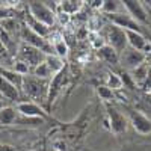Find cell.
Segmentation results:
<instances>
[{
  "label": "cell",
  "instance_id": "cell-29",
  "mask_svg": "<svg viewBox=\"0 0 151 151\" xmlns=\"http://www.w3.org/2000/svg\"><path fill=\"white\" fill-rule=\"evenodd\" d=\"M5 107V103H3V100H0V109H3Z\"/></svg>",
  "mask_w": 151,
  "mask_h": 151
},
{
  "label": "cell",
  "instance_id": "cell-14",
  "mask_svg": "<svg viewBox=\"0 0 151 151\" xmlns=\"http://www.w3.org/2000/svg\"><path fill=\"white\" fill-rule=\"evenodd\" d=\"M122 6L125 8L127 14L137 23H147V12L141 2H130L129 0V2H122Z\"/></svg>",
  "mask_w": 151,
  "mask_h": 151
},
{
  "label": "cell",
  "instance_id": "cell-5",
  "mask_svg": "<svg viewBox=\"0 0 151 151\" xmlns=\"http://www.w3.org/2000/svg\"><path fill=\"white\" fill-rule=\"evenodd\" d=\"M106 27V35H104V41L107 42V45H110L116 53L124 52L127 47V36H125V30H122L121 27L115 26V24H107Z\"/></svg>",
  "mask_w": 151,
  "mask_h": 151
},
{
  "label": "cell",
  "instance_id": "cell-12",
  "mask_svg": "<svg viewBox=\"0 0 151 151\" xmlns=\"http://www.w3.org/2000/svg\"><path fill=\"white\" fill-rule=\"evenodd\" d=\"M17 112H20L21 115L24 116H27V118H44L45 116V112L44 109L40 106V104H36V103H32V101H20L17 104Z\"/></svg>",
  "mask_w": 151,
  "mask_h": 151
},
{
  "label": "cell",
  "instance_id": "cell-2",
  "mask_svg": "<svg viewBox=\"0 0 151 151\" xmlns=\"http://www.w3.org/2000/svg\"><path fill=\"white\" fill-rule=\"evenodd\" d=\"M18 60L24 62L32 71L38 67V65H41L42 62L45 60L47 55L44 52H41L40 48H35L32 45H27V44H24V42H20L18 45V52H17V56H15Z\"/></svg>",
  "mask_w": 151,
  "mask_h": 151
},
{
  "label": "cell",
  "instance_id": "cell-16",
  "mask_svg": "<svg viewBox=\"0 0 151 151\" xmlns=\"http://www.w3.org/2000/svg\"><path fill=\"white\" fill-rule=\"evenodd\" d=\"M98 56L101 58L103 60H106L107 64H112V65H116L118 64V53L113 50L110 45H103L101 48L98 50Z\"/></svg>",
  "mask_w": 151,
  "mask_h": 151
},
{
  "label": "cell",
  "instance_id": "cell-19",
  "mask_svg": "<svg viewBox=\"0 0 151 151\" xmlns=\"http://www.w3.org/2000/svg\"><path fill=\"white\" fill-rule=\"evenodd\" d=\"M60 11L67 15H74L83 8V2H62L59 3Z\"/></svg>",
  "mask_w": 151,
  "mask_h": 151
},
{
  "label": "cell",
  "instance_id": "cell-22",
  "mask_svg": "<svg viewBox=\"0 0 151 151\" xmlns=\"http://www.w3.org/2000/svg\"><path fill=\"white\" fill-rule=\"evenodd\" d=\"M33 76H36V77H40V79L52 80V77H53V73H52V70L48 68V65L45 64V60H44L41 65H38V67L33 70Z\"/></svg>",
  "mask_w": 151,
  "mask_h": 151
},
{
  "label": "cell",
  "instance_id": "cell-10",
  "mask_svg": "<svg viewBox=\"0 0 151 151\" xmlns=\"http://www.w3.org/2000/svg\"><path fill=\"white\" fill-rule=\"evenodd\" d=\"M65 82H67V70L59 71L58 74H55L52 77L50 85H48V98H47L48 103L55 101V98L59 95V92H60L62 88H64Z\"/></svg>",
  "mask_w": 151,
  "mask_h": 151
},
{
  "label": "cell",
  "instance_id": "cell-6",
  "mask_svg": "<svg viewBox=\"0 0 151 151\" xmlns=\"http://www.w3.org/2000/svg\"><path fill=\"white\" fill-rule=\"evenodd\" d=\"M106 110H107V116L110 119V129L115 134H121V133H125L127 130V119L122 113L109 103H106Z\"/></svg>",
  "mask_w": 151,
  "mask_h": 151
},
{
  "label": "cell",
  "instance_id": "cell-3",
  "mask_svg": "<svg viewBox=\"0 0 151 151\" xmlns=\"http://www.w3.org/2000/svg\"><path fill=\"white\" fill-rule=\"evenodd\" d=\"M20 42L32 45L35 48H40L41 52H44L47 56L48 55H55L52 44H50L45 38H42V36H40L38 33H35L33 30H30L27 26H24V27L20 29Z\"/></svg>",
  "mask_w": 151,
  "mask_h": 151
},
{
  "label": "cell",
  "instance_id": "cell-24",
  "mask_svg": "<svg viewBox=\"0 0 151 151\" xmlns=\"http://www.w3.org/2000/svg\"><path fill=\"white\" fill-rule=\"evenodd\" d=\"M119 2H103V12L106 15H110V14H116V12H119Z\"/></svg>",
  "mask_w": 151,
  "mask_h": 151
},
{
  "label": "cell",
  "instance_id": "cell-20",
  "mask_svg": "<svg viewBox=\"0 0 151 151\" xmlns=\"http://www.w3.org/2000/svg\"><path fill=\"white\" fill-rule=\"evenodd\" d=\"M45 64L48 65L50 70H52L53 76L64 70V60H62L60 58H58L56 55H48V56L45 58Z\"/></svg>",
  "mask_w": 151,
  "mask_h": 151
},
{
  "label": "cell",
  "instance_id": "cell-8",
  "mask_svg": "<svg viewBox=\"0 0 151 151\" xmlns=\"http://www.w3.org/2000/svg\"><path fill=\"white\" fill-rule=\"evenodd\" d=\"M129 118H130V122L133 124V127L137 133H141V134L151 133V121L144 115V113L133 110V109H129Z\"/></svg>",
  "mask_w": 151,
  "mask_h": 151
},
{
  "label": "cell",
  "instance_id": "cell-1",
  "mask_svg": "<svg viewBox=\"0 0 151 151\" xmlns=\"http://www.w3.org/2000/svg\"><path fill=\"white\" fill-rule=\"evenodd\" d=\"M48 85L50 80L40 79L33 74L23 76L21 82V94H24L32 103L42 104L45 103V100L48 98Z\"/></svg>",
  "mask_w": 151,
  "mask_h": 151
},
{
  "label": "cell",
  "instance_id": "cell-23",
  "mask_svg": "<svg viewBox=\"0 0 151 151\" xmlns=\"http://www.w3.org/2000/svg\"><path fill=\"white\" fill-rule=\"evenodd\" d=\"M106 86L109 88V89H112V91H118V89L122 88V80H121V77L118 74L109 73V76H107V85Z\"/></svg>",
  "mask_w": 151,
  "mask_h": 151
},
{
  "label": "cell",
  "instance_id": "cell-4",
  "mask_svg": "<svg viewBox=\"0 0 151 151\" xmlns=\"http://www.w3.org/2000/svg\"><path fill=\"white\" fill-rule=\"evenodd\" d=\"M27 8H29V14L36 21H40L52 29V26L56 21V14L52 11V8L45 5V2H30Z\"/></svg>",
  "mask_w": 151,
  "mask_h": 151
},
{
  "label": "cell",
  "instance_id": "cell-21",
  "mask_svg": "<svg viewBox=\"0 0 151 151\" xmlns=\"http://www.w3.org/2000/svg\"><path fill=\"white\" fill-rule=\"evenodd\" d=\"M17 119V112L15 109L12 107H3L0 109V124H5V125H9Z\"/></svg>",
  "mask_w": 151,
  "mask_h": 151
},
{
  "label": "cell",
  "instance_id": "cell-28",
  "mask_svg": "<svg viewBox=\"0 0 151 151\" xmlns=\"http://www.w3.org/2000/svg\"><path fill=\"white\" fill-rule=\"evenodd\" d=\"M0 151H11L9 147H0Z\"/></svg>",
  "mask_w": 151,
  "mask_h": 151
},
{
  "label": "cell",
  "instance_id": "cell-7",
  "mask_svg": "<svg viewBox=\"0 0 151 151\" xmlns=\"http://www.w3.org/2000/svg\"><path fill=\"white\" fill-rule=\"evenodd\" d=\"M107 18L110 20L112 24L121 27L122 30H134V32H141V26L134 18H132L129 14L124 12H116V14H110L107 15Z\"/></svg>",
  "mask_w": 151,
  "mask_h": 151
},
{
  "label": "cell",
  "instance_id": "cell-26",
  "mask_svg": "<svg viewBox=\"0 0 151 151\" xmlns=\"http://www.w3.org/2000/svg\"><path fill=\"white\" fill-rule=\"evenodd\" d=\"M119 77H121V80H122V86H127V88H133V86H134V82H133V79H132V76L122 74V76H119Z\"/></svg>",
  "mask_w": 151,
  "mask_h": 151
},
{
  "label": "cell",
  "instance_id": "cell-30",
  "mask_svg": "<svg viewBox=\"0 0 151 151\" xmlns=\"http://www.w3.org/2000/svg\"><path fill=\"white\" fill-rule=\"evenodd\" d=\"M0 100H3V98H2V97H0Z\"/></svg>",
  "mask_w": 151,
  "mask_h": 151
},
{
  "label": "cell",
  "instance_id": "cell-18",
  "mask_svg": "<svg viewBox=\"0 0 151 151\" xmlns=\"http://www.w3.org/2000/svg\"><path fill=\"white\" fill-rule=\"evenodd\" d=\"M14 62H15V58L12 56L8 48L3 45L2 40H0V67H5V68H14Z\"/></svg>",
  "mask_w": 151,
  "mask_h": 151
},
{
  "label": "cell",
  "instance_id": "cell-15",
  "mask_svg": "<svg viewBox=\"0 0 151 151\" xmlns=\"http://www.w3.org/2000/svg\"><path fill=\"white\" fill-rule=\"evenodd\" d=\"M26 26L30 29V30H33L35 33H38L40 36H42V38H47L50 36V33H52V29L50 27H47L45 24H42V23H40V21H36L30 14L26 17Z\"/></svg>",
  "mask_w": 151,
  "mask_h": 151
},
{
  "label": "cell",
  "instance_id": "cell-13",
  "mask_svg": "<svg viewBox=\"0 0 151 151\" xmlns=\"http://www.w3.org/2000/svg\"><path fill=\"white\" fill-rule=\"evenodd\" d=\"M125 36H127V44L130 48H134L137 52H148L151 45L147 42L145 36L141 32H134V30H125Z\"/></svg>",
  "mask_w": 151,
  "mask_h": 151
},
{
  "label": "cell",
  "instance_id": "cell-17",
  "mask_svg": "<svg viewBox=\"0 0 151 151\" xmlns=\"http://www.w3.org/2000/svg\"><path fill=\"white\" fill-rule=\"evenodd\" d=\"M148 76H150V67H148V64H145V62L142 65L136 67L134 70H132V79H133V82H137L141 85L147 82Z\"/></svg>",
  "mask_w": 151,
  "mask_h": 151
},
{
  "label": "cell",
  "instance_id": "cell-9",
  "mask_svg": "<svg viewBox=\"0 0 151 151\" xmlns=\"http://www.w3.org/2000/svg\"><path fill=\"white\" fill-rule=\"evenodd\" d=\"M20 89L15 86V85H12L8 79H5L2 74H0V97L5 98L6 101H15L17 104L20 103Z\"/></svg>",
  "mask_w": 151,
  "mask_h": 151
},
{
  "label": "cell",
  "instance_id": "cell-11",
  "mask_svg": "<svg viewBox=\"0 0 151 151\" xmlns=\"http://www.w3.org/2000/svg\"><path fill=\"white\" fill-rule=\"evenodd\" d=\"M147 59V55L142 52H137L134 48H129L122 52V64L129 70H134L136 67L142 65Z\"/></svg>",
  "mask_w": 151,
  "mask_h": 151
},
{
  "label": "cell",
  "instance_id": "cell-25",
  "mask_svg": "<svg viewBox=\"0 0 151 151\" xmlns=\"http://www.w3.org/2000/svg\"><path fill=\"white\" fill-rule=\"evenodd\" d=\"M97 92H98L100 97H101V100H104L106 103L115 98V95H113V91L109 89L107 86H98V88H97Z\"/></svg>",
  "mask_w": 151,
  "mask_h": 151
},
{
  "label": "cell",
  "instance_id": "cell-27",
  "mask_svg": "<svg viewBox=\"0 0 151 151\" xmlns=\"http://www.w3.org/2000/svg\"><path fill=\"white\" fill-rule=\"evenodd\" d=\"M145 89H147V91H151V73H150L148 79H147V82H145Z\"/></svg>",
  "mask_w": 151,
  "mask_h": 151
}]
</instances>
